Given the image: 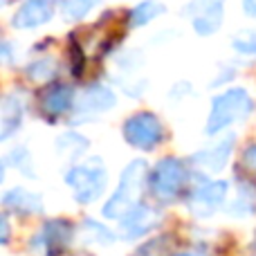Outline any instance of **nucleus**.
Listing matches in <instances>:
<instances>
[{
	"instance_id": "b1692460",
	"label": "nucleus",
	"mask_w": 256,
	"mask_h": 256,
	"mask_svg": "<svg viewBox=\"0 0 256 256\" xmlns=\"http://www.w3.org/2000/svg\"><path fill=\"white\" fill-rule=\"evenodd\" d=\"M230 212L234 214V216H248L250 212H254V202H252V196H250V191L240 189V194L236 196V200L232 202Z\"/></svg>"
},
{
	"instance_id": "0eeeda50",
	"label": "nucleus",
	"mask_w": 256,
	"mask_h": 256,
	"mask_svg": "<svg viewBox=\"0 0 256 256\" xmlns=\"http://www.w3.org/2000/svg\"><path fill=\"white\" fill-rule=\"evenodd\" d=\"M144 54L140 50L130 48L124 50L122 54H117L115 61H112V79L120 86L122 90L128 94V97H140L146 90V76H144Z\"/></svg>"
},
{
	"instance_id": "4be33fe9",
	"label": "nucleus",
	"mask_w": 256,
	"mask_h": 256,
	"mask_svg": "<svg viewBox=\"0 0 256 256\" xmlns=\"http://www.w3.org/2000/svg\"><path fill=\"white\" fill-rule=\"evenodd\" d=\"M56 148L61 150L63 155H66L70 162L76 164V160H79V155L86 153V148H88V140H86L84 135H79V132L70 130V132H63L61 137H58L56 142Z\"/></svg>"
},
{
	"instance_id": "c85d7f7f",
	"label": "nucleus",
	"mask_w": 256,
	"mask_h": 256,
	"mask_svg": "<svg viewBox=\"0 0 256 256\" xmlns=\"http://www.w3.org/2000/svg\"><path fill=\"white\" fill-rule=\"evenodd\" d=\"M0 225H2V243H7V238H9V225H7V216H2V220H0Z\"/></svg>"
},
{
	"instance_id": "6ab92c4d",
	"label": "nucleus",
	"mask_w": 256,
	"mask_h": 256,
	"mask_svg": "<svg viewBox=\"0 0 256 256\" xmlns=\"http://www.w3.org/2000/svg\"><path fill=\"white\" fill-rule=\"evenodd\" d=\"M56 72H58V63L54 56H40L25 68L27 79L34 81V84H48V81H52L56 76Z\"/></svg>"
},
{
	"instance_id": "ddd939ff",
	"label": "nucleus",
	"mask_w": 256,
	"mask_h": 256,
	"mask_svg": "<svg viewBox=\"0 0 256 256\" xmlns=\"http://www.w3.org/2000/svg\"><path fill=\"white\" fill-rule=\"evenodd\" d=\"M160 222V214L158 209H153L150 204L140 202L137 207H132L120 220V236L122 238H142L144 234L153 232Z\"/></svg>"
},
{
	"instance_id": "f8f14e48",
	"label": "nucleus",
	"mask_w": 256,
	"mask_h": 256,
	"mask_svg": "<svg viewBox=\"0 0 256 256\" xmlns=\"http://www.w3.org/2000/svg\"><path fill=\"white\" fill-rule=\"evenodd\" d=\"M27 110V97L22 90H9L4 92L2 104H0V140L7 142L14 137L22 126Z\"/></svg>"
},
{
	"instance_id": "f257e3e1",
	"label": "nucleus",
	"mask_w": 256,
	"mask_h": 256,
	"mask_svg": "<svg viewBox=\"0 0 256 256\" xmlns=\"http://www.w3.org/2000/svg\"><path fill=\"white\" fill-rule=\"evenodd\" d=\"M254 110V99L240 86L222 90L220 94L212 99V108L207 115V124H204V132L209 137H218L225 132L227 128L243 124Z\"/></svg>"
},
{
	"instance_id": "aec40b11",
	"label": "nucleus",
	"mask_w": 256,
	"mask_h": 256,
	"mask_svg": "<svg viewBox=\"0 0 256 256\" xmlns=\"http://www.w3.org/2000/svg\"><path fill=\"white\" fill-rule=\"evenodd\" d=\"M79 234H81V238L90 245H112L117 240L115 234H112L106 225H102V222H97V220H84L79 227Z\"/></svg>"
},
{
	"instance_id": "9d476101",
	"label": "nucleus",
	"mask_w": 256,
	"mask_h": 256,
	"mask_svg": "<svg viewBox=\"0 0 256 256\" xmlns=\"http://www.w3.org/2000/svg\"><path fill=\"white\" fill-rule=\"evenodd\" d=\"M234 146H236V137L232 135V132H227V135L218 137V140L209 142L202 148L196 150V153L191 155V162L207 173H220L222 168L230 164Z\"/></svg>"
},
{
	"instance_id": "393cba45",
	"label": "nucleus",
	"mask_w": 256,
	"mask_h": 256,
	"mask_svg": "<svg viewBox=\"0 0 256 256\" xmlns=\"http://www.w3.org/2000/svg\"><path fill=\"white\" fill-rule=\"evenodd\" d=\"M236 74L238 72H236L234 66H220L218 68V76H214V81H212V88H222V86L232 84Z\"/></svg>"
},
{
	"instance_id": "a878e982",
	"label": "nucleus",
	"mask_w": 256,
	"mask_h": 256,
	"mask_svg": "<svg viewBox=\"0 0 256 256\" xmlns=\"http://www.w3.org/2000/svg\"><path fill=\"white\" fill-rule=\"evenodd\" d=\"M243 166L248 168L250 173H254V176H256V144L245 146V150H243Z\"/></svg>"
},
{
	"instance_id": "423d86ee",
	"label": "nucleus",
	"mask_w": 256,
	"mask_h": 256,
	"mask_svg": "<svg viewBox=\"0 0 256 256\" xmlns=\"http://www.w3.org/2000/svg\"><path fill=\"white\" fill-rule=\"evenodd\" d=\"M117 106V94L110 86L106 84H90L76 94L74 108L70 112V124H88L104 115V112L112 110Z\"/></svg>"
},
{
	"instance_id": "f3484780",
	"label": "nucleus",
	"mask_w": 256,
	"mask_h": 256,
	"mask_svg": "<svg viewBox=\"0 0 256 256\" xmlns=\"http://www.w3.org/2000/svg\"><path fill=\"white\" fill-rule=\"evenodd\" d=\"M164 12H166V7H164L160 0H142V2H137L135 7L128 12V27H130V30L146 27L158 16H162Z\"/></svg>"
},
{
	"instance_id": "dca6fc26",
	"label": "nucleus",
	"mask_w": 256,
	"mask_h": 256,
	"mask_svg": "<svg viewBox=\"0 0 256 256\" xmlns=\"http://www.w3.org/2000/svg\"><path fill=\"white\" fill-rule=\"evenodd\" d=\"M2 204L16 214H40L43 212V198L40 194L27 191L22 186H14L2 196Z\"/></svg>"
},
{
	"instance_id": "39448f33",
	"label": "nucleus",
	"mask_w": 256,
	"mask_h": 256,
	"mask_svg": "<svg viewBox=\"0 0 256 256\" xmlns=\"http://www.w3.org/2000/svg\"><path fill=\"white\" fill-rule=\"evenodd\" d=\"M122 135H124V142L132 148L142 150V153H150L155 150L166 137V130H164V124L155 112L150 110H142L130 115L122 126Z\"/></svg>"
},
{
	"instance_id": "5701e85b",
	"label": "nucleus",
	"mask_w": 256,
	"mask_h": 256,
	"mask_svg": "<svg viewBox=\"0 0 256 256\" xmlns=\"http://www.w3.org/2000/svg\"><path fill=\"white\" fill-rule=\"evenodd\" d=\"M232 50L238 56L256 58V30H243L236 36H232Z\"/></svg>"
},
{
	"instance_id": "f03ea898",
	"label": "nucleus",
	"mask_w": 256,
	"mask_h": 256,
	"mask_svg": "<svg viewBox=\"0 0 256 256\" xmlns=\"http://www.w3.org/2000/svg\"><path fill=\"white\" fill-rule=\"evenodd\" d=\"M148 182V162L142 158L130 160L120 176L112 196L102 207V216L108 220H122L132 207L140 204V194Z\"/></svg>"
},
{
	"instance_id": "6e6552de",
	"label": "nucleus",
	"mask_w": 256,
	"mask_h": 256,
	"mask_svg": "<svg viewBox=\"0 0 256 256\" xmlns=\"http://www.w3.org/2000/svg\"><path fill=\"white\" fill-rule=\"evenodd\" d=\"M230 182L227 180H202L194 186L186 198V207L196 218H212L227 202Z\"/></svg>"
},
{
	"instance_id": "c756f323",
	"label": "nucleus",
	"mask_w": 256,
	"mask_h": 256,
	"mask_svg": "<svg viewBox=\"0 0 256 256\" xmlns=\"http://www.w3.org/2000/svg\"><path fill=\"white\" fill-rule=\"evenodd\" d=\"M176 256H202V254H194V252H182V254H176Z\"/></svg>"
},
{
	"instance_id": "4468645a",
	"label": "nucleus",
	"mask_w": 256,
	"mask_h": 256,
	"mask_svg": "<svg viewBox=\"0 0 256 256\" xmlns=\"http://www.w3.org/2000/svg\"><path fill=\"white\" fill-rule=\"evenodd\" d=\"M72 236V227L66 220L56 218V220H50L43 225V230L34 236L32 240V250H38L43 256H54L58 254L63 248L68 245Z\"/></svg>"
},
{
	"instance_id": "bb28decb",
	"label": "nucleus",
	"mask_w": 256,
	"mask_h": 256,
	"mask_svg": "<svg viewBox=\"0 0 256 256\" xmlns=\"http://www.w3.org/2000/svg\"><path fill=\"white\" fill-rule=\"evenodd\" d=\"M0 56H2V61L7 63V66H12L14 63V48H12V43H9L7 38H4L2 45H0Z\"/></svg>"
},
{
	"instance_id": "1a4fd4ad",
	"label": "nucleus",
	"mask_w": 256,
	"mask_h": 256,
	"mask_svg": "<svg viewBox=\"0 0 256 256\" xmlns=\"http://www.w3.org/2000/svg\"><path fill=\"white\" fill-rule=\"evenodd\" d=\"M184 16L198 36H214L225 20V0H189L184 4Z\"/></svg>"
},
{
	"instance_id": "2eb2a0df",
	"label": "nucleus",
	"mask_w": 256,
	"mask_h": 256,
	"mask_svg": "<svg viewBox=\"0 0 256 256\" xmlns=\"http://www.w3.org/2000/svg\"><path fill=\"white\" fill-rule=\"evenodd\" d=\"M54 18V2L52 0H25L14 12L12 27L16 30H36Z\"/></svg>"
},
{
	"instance_id": "a211bd4d",
	"label": "nucleus",
	"mask_w": 256,
	"mask_h": 256,
	"mask_svg": "<svg viewBox=\"0 0 256 256\" xmlns=\"http://www.w3.org/2000/svg\"><path fill=\"white\" fill-rule=\"evenodd\" d=\"M16 168V171H20L25 178H36V171H34V160H32V153L30 148H27L25 144H18L14 146L9 153H4L2 158V168Z\"/></svg>"
},
{
	"instance_id": "9b49d317",
	"label": "nucleus",
	"mask_w": 256,
	"mask_h": 256,
	"mask_svg": "<svg viewBox=\"0 0 256 256\" xmlns=\"http://www.w3.org/2000/svg\"><path fill=\"white\" fill-rule=\"evenodd\" d=\"M74 102H76V92H74L72 86H68V84H50L48 88L43 90V94H40L38 108H40V115H43L50 124H54L61 115L72 112Z\"/></svg>"
},
{
	"instance_id": "cd10ccee",
	"label": "nucleus",
	"mask_w": 256,
	"mask_h": 256,
	"mask_svg": "<svg viewBox=\"0 0 256 256\" xmlns=\"http://www.w3.org/2000/svg\"><path fill=\"white\" fill-rule=\"evenodd\" d=\"M243 12H245V16L256 20V0H243Z\"/></svg>"
},
{
	"instance_id": "7ed1b4c3",
	"label": "nucleus",
	"mask_w": 256,
	"mask_h": 256,
	"mask_svg": "<svg viewBox=\"0 0 256 256\" xmlns=\"http://www.w3.org/2000/svg\"><path fill=\"white\" fill-rule=\"evenodd\" d=\"M66 184L79 204H90L99 200L108 184V168L102 158H88L84 162L72 164L66 171Z\"/></svg>"
},
{
	"instance_id": "412c9836",
	"label": "nucleus",
	"mask_w": 256,
	"mask_h": 256,
	"mask_svg": "<svg viewBox=\"0 0 256 256\" xmlns=\"http://www.w3.org/2000/svg\"><path fill=\"white\" fill-rule=\"evenodd\" d=\"M102 4V0H63L61 2V16L68 22H79L84 20L88 14Z\"/></svg>"
},
{
	"instance_id": "20e7f679",
	"label": "nucleus",
	"mask_w": 256,
	"mask_h": 256,
	"mask_svg": "<svg viewBox=\"0 0 256 256\" xmlns=\"http://www.w3.org/2000/svg\"><path fill=\"white\" fill-rule=\"evenodd\" d=\"M189 182V168L180 158H162L148 173V191L160 202H173Z\"/></svg>"
}]
</instances>
